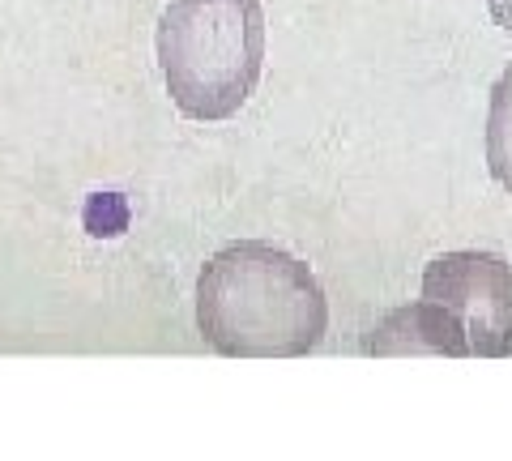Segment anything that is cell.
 <instances>
[{"label":"cell","instance_id":"obj_1","mask_svg":"<svg viewBox=\"0 0 512 461\" xmlns=\"http://www.w3.org/2000/svg\"><path fill=\"white\" fill-rule=\"evenodd\" d=\"M197 329L227 359H299L329 329V299L286 248L239 240L197 278Z\"/></svg>","mask_w":512,"mask_h":461},{"label":"cell","instance_id":"obj_2","mask_svg":"<svg viewBox=\"0 0 512 461\" xmlns=\"http://www.w3.org/2000/svg\"><path fill=\"white\" fill-rule=\"evenodd\" d=\"M512 351V269L500 252H444L423 269V295L389 312L367 355L504 359Z\"/></svg>","mask_w":512,"mask_h":461},{"label":"cell","instance_id":"obj_3","mask_svg":"<svg viewBox=\"0 0 512 461\" xmlns=\"http://www.w3.org/2000/svg\"><path fill=\"white\" fill-rule=\"evenodd\" d=\"M154 52L188 120H231L265 73V9L261 0H171Z\"/></svg>","mask_w":512,"mask_h":461}]
</instances>
